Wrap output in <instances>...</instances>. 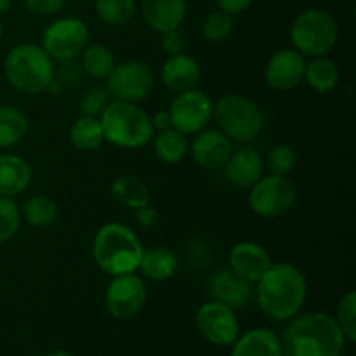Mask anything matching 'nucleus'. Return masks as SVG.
Returning a JSON list of instances; mask_svg holds the SVG:
<instances>
[{"mask_svg":"<svg viewBox=\"0 0 356 356\" xmlns=\"http://www.w3.org/2000/svg\"><path fill=\"white\" fill-rule=\"evenodd\" d=\"M162 49L167 52L169 56H176V54H183L188 47V40L186 35L183 31L177 30H170L162 33Z\"/></svg>","mask_w":356,"mask_h":356,"instance_id":"e433bc0d","label":"nucleus"},{"mask_svg":"<svg viewBox=\"0 0 356 356\" xmlns=\"http://www.w3.org/2000/svg\"><path fill=\"white\" fill-rule=\"evenodd\" d=\"M343 329L346 339L355 343L356 339V294L355 291L346 292L337 305V315L334 316Z\"/></svg>","mask_w":356,"mask_h":356,"instance_id":"72a5a7b5","label":"nucleus"},{"mask_svg":"<svg viewBox=\"0 0 356 356\" xmlns=\"http://www.w3.org/2000/svg\"><path fill=\"white\" fill-rule=\"evenodd\" d=\"M198 332L216 346H232L238 337V320L229 306L219 301L205 302L197 312Z\"/></svg>","mask_w":356,"mask_h":356,"instance_id":"ddd939ff","label":"nucleus"},{"mask_svg":"<svg viewBox=\"0 0 356 356\" xmlns=\"http://www.w3.org/2000/svg\"><path fill=\"white\" fill-rule=\"evenodd\" d=\"M186 0H141V13L153 30H177L186 17Z\"/></svg>","mask_w":356,"mask_h":356,"instance_id":"aec40b11","label":"nucleus"},{"mask_svg":"<svg viewBox=\"0 0 356 356\" xmlns=\"http://www.w3.org/2000/svg\"><path fill=\"white\" fill-rule=\"evenodd\" d=\"M153 146H155L159 160L169 163V165L183 162L184 156L188 155V149H190L186 136L172 127L160 131L159 136H155V139H153Z\"/></svg>","mask_w":356,"mask_h":356,"instance_id":"a878e982","label":"nucleus"},{"mask_svg":"<svg viewBox=\"0 0 356 356\" xmlns=\"http://www.w3.org/2000/svg\"><path fill=\"white\" fill-rule=\"evenodd\" d=\"M232 139L219 129L200 131L191 143V156L205 170H218L225 167L233 152Z\"/></svg>","mask_w":356,"mask_h":356,"instance_id":"2eb2a0df","label":"nucleus"},{"mask_svg":"<svg viewBox=\"0 0 356 356\" xmlns=\"http://www.w3.org/2000/svg\"><path fill=\"white\" fill-rule=\"evenodd\" d=\"M31 183V167L17 155H0V197H16Z\"/></svg>","mask_w":356,"mask_h":356,"instance_id":"4be33fe9","label":"nucleus"},{"mask_svg":"<svg viewBox=\"0 0 356 356\" xmlns=\"http://www.w3.org/2000/svg\"><path fill=\"white\" fill-rule=\"evenodd\" d=\"M296 202V186L287 176L261 177L249 195V205L259 218L275 219L287 214Z\"/></svg>","mask_w":356,"mask_h":356,"instance_id":"6e6552de","label":"nucleus"},{"mask_svg":"<svg viewBox=\"0 0 356 356\" xmlns=\"http://www.w3.org/2000/svg\"><path fill=\"white\" fill-rule=\"evenodd\" d=\"M296 162H298V156H296L292 146L289 145H277L268 153V167H270L271 174L287 176L296 167Z\"/></svg>","mask_w":356,"mask_h":356,"instance_id":"f704fd0d","label":"nucleus"},{"mask_svg":"<svg viewBox=\"0 0 356 356\" xmlns=\"http://www.w3.org/2000/svg\"><path fill=\"white\" fill-rule=\"evenodd\" d=\"M45 356H73V355L66 353V351H54V353H49V355H45Z\"/></svg>","mask_w":356,"mask_h":356,"instance_id":"37998d69","label":"nucleus"},{"mask_svg":"<svg viewBox=\"0 0 356 356\" xmlns=\"http://www.w3.org/2000/svg\"><path fill=\"white\" fill-rule=\"evenodd\" d=\"M3 73L14 89L24 94H40L54 79V65L40 45L19 44L3 59Z\"/></svg>","mask_w":356,"mask_h":356,"instance_id":"39448f33","label":"nucleus"},{"mask_svg":"<svg viewBox=\"0 0 356 356\" xmlns=\"http://www.w3.org/2000/svg\"><path fill=\"white\" fill-rule=\"evenodd\" d=\"M305 56L296 49H280L268 61L264 76L271 89L292 90L305 80Z\"/></svg>","mask_w":356,"mask_h":356,"instance_id":"4468645a","label":"nucleus"},{"mask_svg":"<svg viewBox=\"0 0 356 356\" xmlns=\"http://www.w3.org/2000/svg\"><path fill=\"white\" fill-rule=\"evenodd\" d=\"M212 118L218 122L219 131L236 143L252 141L264 125L263 111L252 99L242 94H226L219 97L212 110Z\"/></svg>","mask_w":356,"mask_h":356,"instance_id":"423d86ee","label":"nucleus"},{"mask_svg":"<svg viewBox=\"0 0 356 356\" xmlns=\"http://www.w3.org/2000/svg\"><path fill=\"white\" fill-rule=\"evenodd\" d=\"M28 132V118L19 108L0 106V148L23 141Z\"/></svg>","mask_w":356,"mask_h":356,"instance_id":"cd10ccee","label":"nucleus"},{"mask_svg":"<svg viewBox=\"0 0 356 356\" xmlns=\"http://www.w3.org/2000/svg\"><path fill=\"white\" fill-rule=\"evenodd\" d=\"M209 292L214 301L222 302L232 309H240L249 305L254 289L249 280L236 275L232 268H225L212 275L209 282Z\"/></svg>","mask_w":356,"mask_h":356,"instance_id":"dca6fc26","label":"nucleus"},{"mask_svg":"<svg viewBox=\"0 0 356 356\" xmlns=\"http://www.w3.org/2000/svg\"><path fill=\"white\" fill-rule=\"evenodd\" d=\"M70 139H72L73 146L82 152H94L99 149L101 145L104 143L103 127L97 117H79L73 122L72 129H70Z\"/></svg>","mask_w":356,"mask_h":356,"instance_id":"bb28decb","label":"nucleus"},{"mask_svg":"<svg viewBox=\"0 0 356 356\" xmlns=\"http://www.w3.org/2000/svg\"><path fill=\"white\" fill-rule=\"evenodd\" d=\"M143 245L129 226L108 222L101 226L92 242V257L97 268L110 277L136 273L143 256Z\"/></svg>","mask_w":356,"mask_h":356,"instance_id":"7ed1b4c3","label":"nucleus"},{"mask_svg":"<svg viewBox=\"0 0 356 356\" xmlns=\"http://www.w3.org/2000/svg\"><path fill=\"white\" fill-rule=\"evenodd\" d=\"M89 42V28L79 17H61L45 28L42 35V49L56 61H72L86 49Z\"/></svg>","mask_w":356,"mask_h":356,"instance_id":"1a4fd4ad","label":"nucleus"},{"mask_svg":"<svg viewBox=\"0 0 356 356\" xmlns=\"http://www.w3.org/2000/svg\"><path fill=\"white\" fill-rule=\"evenodd\" d=\"M3 35V26H2V21H0V38H2Z\"/></svg>","mask_w":356,"mask_h":356,"instance_id":"c03bdc74","label":"nucleus"},{"mask_svg":"<svg viewBox=\"0 0 356 356\" xmlns=\"http://www.w3.org/2000/svg\"><path fill=\"white\" fill-rule=\"evenodd\" d=\"M104 141L127 149L143 148L153 139L152 118L136 103L111 101L101 113Z\"/></svg>","mask_w":356,"mask_h":356,"instance_id":"20e7f679","label":"nucleus"},{"mask_svg":"<svg viewBox=\"0 0 356 356\" xmlns=\"http://www.w3.org/2000/svg\"><path fill=\"white\" fill-rule=\"evenodd\" d=\"M115 65H117V59L106 45L92 44L87 45L82 51L80 66H82V72H86L92 79H108Z\"/></svg>","mask_w":356,"mask_h":356,"instance_id":"c85d7f7f","label":"nucleus"},{"mask_svg":"<svg viewBox=\"0 0 356 356\" xmlns=\"http://www.w3.org/2000/svg\"><path fill=\"white\" fill-rule=\"evenodd\" d=\"M94 6L99 19L111 26L127 24L136 14L134 0H96Z\"/></svg>","mask_w":356,"mask_h":356,"instance_id":"7c9ffc66","label":"nucleus"},{"mask_svg":"<svg viewBox=\"0 0 356 356\" xmlns=\"http://www.w3.org/2000/svg\"><path fill=\"white\" fill-rule=\"evenodd\" d=\"M21 225V211L10 197H0V243L16 235Z\"/></svg>","mask_w":356,"mask_h":356,"instance_id":"473e14b6","label":"nucleus"},{"mask_svg":"<svg viewBox=\"0 0 356 356\" xmlns=\"http://www.w3.org/2000/svg\"><path fill=\"white\" fill-rule=\"evenodd\" d=\"M257 284V305L271 320H291L301 312L308 285L298 266L291 263H271Z\"/></svg>","mask_w":356,"mask_h":356,"instance_id":"f257e3e1","label":"nucleus"},{"mask_svg":"<svg viewBox=\"0 0 356 356\" xmlns=\"http://www.w3.org/2000/svg\"><path fill=\"white\" fill-rule=\"evenodd\" d=\"M108 104H110V94H108L106 89H101V87L89 89L80 99V108H82L83 115H87V117H101V113H103Z\"/></svg>","mask_w":356,"mask_h":356,"instance_id":"c9c22d12","label":"nucleus"},{"mask_svg":"<svg viewBox=\"0 0 356 356\" xmlns=\"http://www.w3.org/2000/svg\"><path fill=\"white\" fill-rule=\"evenodd\" d=\"M233 30V16L225 13V10H214L205 16L204 23H202V33L207 40L211 42H221L228 38V35Z\"/></svg>","mask_w":356,"mask_h":356,"instance_id":"2f4dec72","label":"nucleus"},{"mask_svg":"<svg viewBox=\"0 0 356 356\" xmlns=\"http://www.w3.org/2000/svg\"><path fill=\"white\" fill-rule=\"evenodd\" d=\"M152 118V125H153V131H165V129L172 127V120H170V115L169 110L167 111H159L155 113Z\"/></svg>","mask_w":356,"mask_h":356,"instance_id":"a19ab883","label":"nucleus"},{"mask_svg":"<svg viewBox=\"0 0 356 356\" xmlns=\"http://www.w3.org/2000/svg\"><path fill=\"white\" fill-rule=\"evenodd\" d=\"M202 79L200 65L195 58L188 54L169 56L162 66V82L172 92H186L197 89Z\"/></svg>","mask_w":356,"mask_h":356,"instance_id":"6ab92c4d","label":"nucleus"},{"mask_svg":"<svg viewBox=\"0 0 356 356\" xmlns=\"http://www.w3.org/2000/svg\"><path fill=\"white\" fill-rule=\"evenodd\" d=\"M148 292L141 277L125 273L113 277L106 289V308L117 320H129L145 306Z\"/></svg>","mask_w":356,"mask_h":356,"instance_id":"f8f14e48","label":"nucleus"},{"mask_svg":"<svg viewBox=\"0 0 356 356\" xmlns=\"http://www.w3.org/2000/svg\"><path fill=\"white\" fill-rule=\"evenodd\" d=\"M232 356H284V348L273 330L252 329L236 337Z\"/></svg>","mask_w":356,"mask_h":356,"instance_id":"412c9836","label":"nucleus"},{"mask_svg":"<svg viewBox=\"0 0 356 356\" xmlns=\"http://www.w3.org/2000/svg\"><path fill=\"white\" fill-rule=\"evenodd\" d=\"M212 110L214 104L204 90L191 89L179 92L169 108L172 129L183 132L184 136L198 134L212 120Z\"/></svg>","mask_w":356,"mask_h":356,"instance_id":"9b49d317","label":"nucleus"},{"mask_svg":"<svg viewBox=\"0 0 356 356\" xmlns=\"http://www.w3.org/2000/svg\"><path fill=\"white\" fill-rule=\"evenodd\" d=\"M305 79L313 90L320 94H329L337 87L341 75L339 68L332 59L318 56V58H313L312 61L306 63Z\"/></svg>","mask_w":356,"mask_h":356,"instance_id":"b1692460","label":"nucleus"},{"mask_svg":"<svg viewBox=\"0 0 356 356\" xmlns=\"http://www.w3.org/2000/svg\"><path fill=\"white\" fill-rule=\"evenodd\" d=\"M136 219H138V222L143 228H152L156 222V219H159V212H156V209L152 207L149 204L143 205V207L136 209Z\"/></svg>","mask_w":356,"mask_h":356,"instance_id":"58836bf2","label":"nucleus"},{"mask_svg":"<svg viewBox=\"0 0 356 356\" xmlns=\"http://www.w3.org/2000/svg\"><path fill=\"white\" fill-rule=\"evenodd\" d=\"M30 13L38 14V16H49V14H56L66 6L68 0H24Z\"/></svg>","mask_w":356,"mask_h":356,"instance_id":"4c0bfd02","label":"nucleus"},{"mask_svg":"<svg viewBox=\"0 0 356 356\" xmlns=\"http://www.w3.org/2000/svg\"><path fill=\"white\" fill-rule=\"evenodd\" d=\"M21 216L28 225L35 226V228H45V226H51L58 218V205L52 198L37 195L24 202Z\"/></svg>","mask_w":356,"mask_h":356,"instance_id":"c756f323","label":"nucleus"},{"mask_svg":"<svg viewBox=\"0 0 356 356\" xmlns=\"http://www.w3.org/2000/svg\"><path fill=\"white\" fill-rule=\"evenodd\" d=\"M222 169L226 170V177L232 184L238 188H252L263 177L264 163L256 149L243 146L233 149Z\"/></svg>","mask_w":356,"mask_h":356,"instance_id":"a211bd4d","label":"nucleus"},{"mask_svg":"<svg viewBox=\"0 0 356 356\" xmlns=\"http://www.w3.org/2000/svg\"><path fill=\"white\" fill-rule=\"evenodd\" d=\"M216 2H218L219 9L233 16V14H238L242 10H245L254 0H216Z\"/></svg>","mask_w":356,"mask_h":356,"instance_id":"ea45409f","label":"nucleus"},{"mask_svg":"<svg viewBox=\"0 0 356 356\" xmlns=\"http://www.w3.org/2000/svg\"><path fill=\"white\" fill-rule=\"evenodd\" d=\"M111 197L127 209H139L149 204V190L138 176L124 174L111 183Z\"/></svg>","mask_w":356,"mask_h":356,"instance_id":"393cba45","label":"nucleus"},{"mask_svg":"<svg viewBox=\"0 0 356 356\" xmlns=\"http://www.w3.org/2000/svg\"><path fill=\"white\" fill-rule=\"evenodd\" d=\"M13 2L14 0H0V16H2V14H6L7 10L13 7Z\"/></svg>","mask_w":356,"mask_h":356,"instance_id":"79ce46f5","label":"nucleus"},{"mask_svg":"<svg viewBox=\"0 0 356 356\" xmlns=\"http://www.w3.org/2000/svg\"><path fill=\"white\" fill-rule=\"evenodd\" d=\"M177 266H179V261L174 250H170L169 247H153V249L143 250L138 270H141V273L148 280L163 282L176 275Z\"/></svg>","mask_w":356,"mask_h":356,"instance_id":"5701e85b","label":"nucleus"},{"mask_svg":"<svg viewBox=\"0 0 356 356\" xmlns=\"http://www.w3.org/2000/svg\"><path fill=\"white\" fill-rule=\"evenodd\" d=\"M339 26L330 13L323 9H309L299 14L291 26V40L302 56H327L336 45Z\"/></svg>","mask_w":356,"mask_h":356,"instance_id":"0eeeda50","label":"nucleus"},{"mask_svg":"<svg viewBox=\"0 0 356 356\" xmlns=\"http://www.w3.org/2000/svg\"><path fill=\"white\" fill-rule=\"evenodd\" d=\"M271 263L266 249L256 242H238L229 250V268L250 284L259 280Z\"/></svg>","mask_w":356,"mask_h":356,"instance_id":"f3484780","label":"nucleus"},{"mask_svg":"<svg viewBox=\"0 0 356 356\" xmlns=\"http://www.w3.org/2000/svg\"><path fill=\"white\" fill-rule=\"evenodd\" d=\"M155 87V75L143 61H125L115 65L108 75L106 90L113 101L139 103L152 94Z\"/></svg>","mask_w":356,"mask_h":356,"instance_id":"9d476101","label":"nucleus"},{"mask_svg":"<svg viewBox=\"0 0 356 356\" xmlns=\"http://www.w3.org/2000/svg\"><path fill=\"white\" fill-rule=\"evenodd\" d=\"M346 336L329 313H306L292 320L282 341L287 356H341Z\"/></svg>","mask_w":356,"mask_h":356,"instance_id":"f03ea898","label":"nucleus"}]
</instances>
